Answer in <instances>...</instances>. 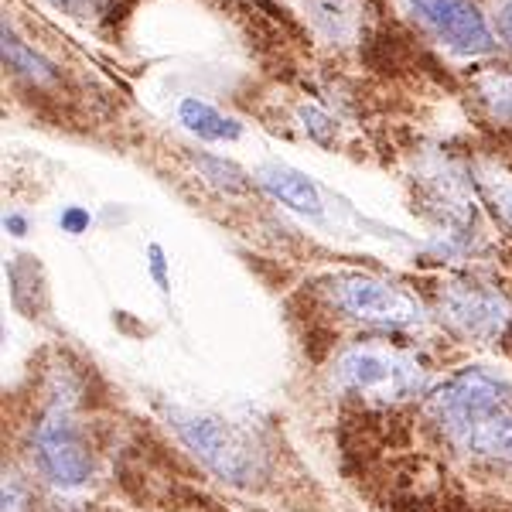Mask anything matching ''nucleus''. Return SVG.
Listing matches in <instances>:
<instances>
[{
    "label": "nucleus",
    "instance_id": "f257e3e1",
    "mask_svg": "<svg viewBox=\"0 0 512 512\" xmlns=\"http://www.w3.org/2000/svg\"><path fill=\"white\" fill-rule=\"evenodd\" d=\"M420 366L407 352L386 349V345H355L338 359V383L366 400H403L420 390Z\"/></svg>",
    "mask_w": 512,
    "mask_h": 512
},
{
    "label": "nucleus",
    "instance_id": "f03ea898",
    "mask_svg": "<svg viewBox=\"0 0 512 512\" xmlns=\"http://www.w3.org/2000/svg\"><path fill=\"white\" fill-rule=\"evenodd\" d=\"M403 11L458 55H489L495 38L472 0H400Z\"/></svg>",
    "mask_w": 512,
    "mask_h": 512
},
{
    "label": "nucleus",
    "instance_id": "7ed1b4c3",
    "mask_svg": "<svg viewBox=\"0 0 512 512\" xmlns=\"http://www.w3.org/2000/svg\"><path fill=\"white\" fill-rule=\"evenodd\" d=\"M35 454L41 472L52 482H59L62 489H76L93 472V454H89L86 434L65 407H55L41 417L35 431Z\"/></svg>",
    "mask_w": 512,
    "mask_h": 512
},
{
    "label": "nucleus",
    "instance_id": "20e7f679",
    "mask_svg": "<svg viewBox=\"0 0 512 512\" xmlns=\"http://www.w3.org/2000/svg\"><path fill=\"white\" fill-rule=\"evenodd\" d=\"M332 297L345 315L369 321V325L403 328V325L420 321V304L403 291V287L390 284V280L366 277V274H345L335 280Z\"/></svg>",
    "mask_w": 512,
    "mask_h": 512
},
{
    "label": "nucleus",
    "instance_id": "39448f33",
    "mask_svg": "<svg viewBox=\"0 0 512 512\" xmlns=\"http://www.w3.org/2000/svg\"><path fill=\"white\" fill-rule=\"evenodd\" d=\"M506 393L509 390L499 379L478 373V369H468V373H458L454 379H448V383L431 396V410H434V417L441 420L444 431L451 437H458V434H465L475 420L506 407L509 403Z\"/></svg>",
    "mask_w": 512,
    "mask_h": 512
},
{
    "label": "nucleus",
    "instance_id": "423d86ee",
    "mask_svg": "<svg viewBox=\"0 0 512 512\" xmlns=\"http://www.w3.org/2000/svg\"><path fill=\"white\" fill-rule=\"evenodd\" d=\"M178 434L185 437V444L209 468H216L226 478H246L253 472V454L239 437L229 431L222 420L198 417V414H181L178 417Z\"/></svg>",
    "mask_w": 512,
    "mask_h": 512
},
{
    "label": "nucleus",
    "instance_id": "0eeeda50",
    "mask_svg": "<svg viewBox=\"0 0 512 512\" xmlns=\"http://www.w3.org/2000/svg\"><path fill=\"white\" fill-rule=\"evenodd\" d=\"M441 311L461 335L482 338V342L485 338H495L502 332V325H506V301L475 284H461L444 291Z\"/></svg>",
    "mask_w": 512,
    "mask_h": 512
},
{
    "label": "nucleus",
    "instance_id": "6e6552de",
    "mask_svg": "<svg viewBox=\"0 0 512 512\" xmlns=\"http://www.w3.org/2000/svg\"><path fill=\"white\" fill-rule=\"evenodd\" d=\"M458 444H465L468 451L482 454V458L502 461V465H512V410L509 403L492 414H485L482 420H475L465 434L454 437Z\"/></svg>",
    "mask_w": 512,
    "mask_h": 512
},
{
    "label": "nucleus",
    "instance_id": "1a4fd4ad",
    "mask_svg": "<svg viewBox=\"0 0 512 512\" xmlns=\"http://www.w3.org/2000/svg\"><path fill=\"white\" fill-rule=\"evenodd\" d=\"M256 178H260V185L267 188L277 202L291 205L294 212H308V216H318L321 212L318 188L311 185L301 171L287 168V164H263V168L256 171Z\"/></svg>",
    "mask_w": 512,
    "mask_h": 512
},
{
    "label": "nucleus",
    "instance_id": "9d476101",
    "mask_svg": "<svg viewBox=\"0 0 512 512\" xmlns=\"http://www.w3.org/2000/svg\"><path fill=\"white\" fill-rule=\"evenodd\" d=\"M181 123H185L192 134H198L202 140H233L239 137V123H233L229 117H222L219 110H212L209 103L202 99H181Z\"/></svg>",
    "mask_w": 512,
    "mask_h": 512
},
{
    "label": "nucleus",
    "instance_id": "9b49d317",
    "mask_svg": "<svg viewBox=\"0 0 512 512\" xmlns=\"http://www.w3.org/2000/svg\"><path fill=\"white\" fill-rule=\"evenodd\" d=\"M4 62L11 65V69L24 72V76H31V79H48V76H52V72H48V65L41 62L38 55H31V48H24L18 38L7 35V28H4Z\"/></svg>",
    "mask_w": 512,
    "mask_h": 512
},
{
    "label": "nucleus",
    "instance_id": "f8f14e48",
    "mask_svg": "<svg viewBox=\"0 0 512 512\" xmlns=\"http://www.w3.org/2000/svg\"><path fill=\"white\" fill-rule=\"evenodd\" d=\"M315 18L318 24H325L328 35H349L352 7L345 0H315Z\"/></svg>",
    "mask_w": 512,
    "mask_h": 512
},
{
    "label": "nucleus",
    "instance_id": "ddd939ff",
    "mask_svg": "<svg viewBox=\"0 0 512 512\" xmlns=\"http://www.w3.org/2000/svg\"><path fill=\"white\" fill-rule=\"evenodd\" d=\"M482 99L489 103L492 117L499 120H512V79L506 76H495L482 86Z\"/></svg>",
    "mask_w": 512,
    "mask_h": 512
},
{
    "label": "nucleus",
    "instance_id": "4468645a",
    "mask_svg": "<svg viewBox=\"0 0 512 512\" xmlns=\"http://www.w3.org/2000/svg\"><path fill=\"white\" fill-rule=\"evenodd\" d=\"M482 185H485V192H489L492 198V205H495V212H499L502 219L512 226V175H489V178H482Z\"/></svg>",
    "mask_w": 512,
    "mask_h": 512
},
{
    "label": "nucleus",
    "instance_id": "2eb2a0df",
    "mask_svg": "<svg viewBox=\"0 0 512 512\" xmlns=\"http://www.w3.org/2000/svg\"><path fill=\"white\" fill-rule=\"evenodd\" d=\"M198 164H202V171H209L216 185H226V188H243L246 185L243 171L233 168V164H226V161H219V158H202Z\"/></svg>",
    "mask_w": 512,
    "mask_h": 512
},
{
    "label": "nucleus",
    "instance_id": "dca6fc26",
    "mask_svg": "<svg viewBox=\"0 0 512 512\" xmlns=\"http://www.w3.org/2000/svg\"><path fill=\"white\" fill-rule=\"evenodd\" d=\"M499 35L506 38V45L512 48V0H502V7H499Z\"/></svg>",
    "mask_w": 512,
    "mask_h": 512
},
{
    "label": "nucleus",
    "instance_id": "f3484780",
    "mask_svg": "<svg viewBox=\"0 0 512 512\" xmlns=\"http://www.w3.org/2000/svg\"><path fill=\"white\" fill-rule=\"evenodd\" d=\"M59 4H62V0H59Z\"/></svg>",
    "mask_w": 512,
    "mask_h": 512
}]
</instances>
